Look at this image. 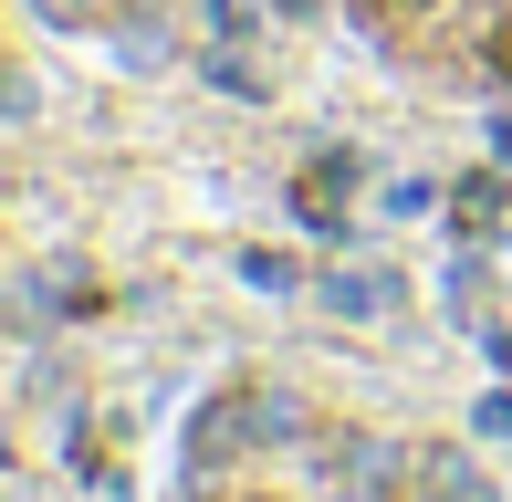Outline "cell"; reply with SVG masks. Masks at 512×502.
I'll return each mask as SVG.
<instances>
[{
  "label": "cell",
  "mask_w": 512,
  "mask_h": 502,
  "mask_svg": "<svg viewBox=\"0 0 512 502\" xmlns=\"http://www.w3.org/2000/svg\"><path fill=\"white\" fill-rule=\"evenodd\" d=\"M324 304H335V314H377L387 283H377V272H335V283H324Z\"/></svg>",
  "instance_id": "52a82bcc"
},
{
  "label": "cell",
  "mask_w": 512,
  "mask_h": 502,
  "mask_svg": "<svg viewBox=\"0 0 512 502\" xmlns=\"http://www.w3.org/2000/svg\"><path fill=\"white\" fill-rule=\"evenodd\" d=\"M251 440H304V398H283V387H251Z\"/></svg>",
  "instance_id": "277c9868"
},
{
  "label": "cell",
  "mask_w": 512,
  "mask_h": 502,
  "mask_svg": "<svg viewBox=\"0 0 512 502\" xmlns=\"http://www.w3.org/2000/svg\"><path fill=\"white\" fill-rule=\"evenodd\" d=\"M471 429H481V440H512V398H481V408H471Z\"/></svg>",
  "instance_id": "9c48e42d"
},
{
  "label": "cell",
  "mask_w": 512,
  "mask_h": 502,
  "mask_svg": "<svg viewBox=\"0 0 512 502\" xmlns=\"http://www.w3.org/2000/svg\"><path fill=\"white\" fill-rule=\"evenodd\" d=\"M418 482H429V502H492V492H481V471L460 461V450H418Z\"/></svg>",
  "instance_id": "3957f363"
},
{
  "label": "cell",
  "mask_w": 512,
  "mask_h": 502,
  "mask_svg": "<svg viewBox=\"0 0 512 502\" xmlns=\"http://www.w3.org/2000/svg\"><path fill=\"white\" fill-rule=\"evenodd\" d=\"M408 11H418V0H408Z\"/></svg>",
  "instance_id": "8fae6325"
},
{
  "label": "cell",
  "mask_w": 512,
  "mask_h": 502,
  "mask_svg": "<svg viewBox=\"0 0 512 502\" xmlns=\"http://www.w3.org/2000/svg\"><path fill=\"white\" fill-rule=\"evenodd\" d=\"M345 482L356 492H398V450L387 440H345Z\"/></svg>",
  "instance_id": "5b68a950"
},
{
  "label": "cell",
  "mask_w": 512,
  "mask_h": 502,
  "mask_svg": "<svg viewBox=\"0 0 512 502\" xmlns=\"http://www.w3.org/2000/svg\"><path fill=\"white\" fill-rule=\"evenodd\" d=\"M230 440L251 450V398H209V408H199V429H189L199 471H220V450H230Z\"/></svg>",
  "instance_id": "7a4b0ae2"
},
{
  "label": "cell",
  "mask_w": 512,
  "mask_h": 502,
  "mask_svg": "<svg viewBox=\"0 0 512 502\" xmlns=\"http://www.w3.org/2000/svg\"><path fill=\"white\" fill-rule=\"evenodd\" d=\"M241 272H251L262 293H293V262H283V251H241Z\"/></svg>",
  "instance_id": "ba28073f"
},
{
  "label": "cell",
  "mask_w": 512,
  "mask_h": 502,
  "mask_svg": "<svg viewBox=\"0 0 512 502\" xmlns=\"http://www.w3.org/2000/svg\"><path fill=\"white\" fill-rule=\"evenodd\" d=\"M42 11H53V21H84V11H95V0H42Z\"/></svg>",
  "instance_id": "30bf717a"
},
{
  "label": "cell",
  "mask_w": 512,
  "mask_h": 502,
  "mask_svg": "<svg viewBox=\"0 0 512 502\" xmlns=\"http://www.w3.org/2000/svg\"><path fill=\"white\" fill-rule=\"evenodd\" d=\"M450 220H460V231H492V220H502V178H460V189H450Z\"/></svg>",
  "instance_id": "8992f818"
},
{
  "label": "cell",
  "mask_w": 512,
  "mask_h": 502,
  "mask_svg": "<svg viewBox=\"0 0 512 502\" xmlns=\"http://www.w3.org/2000/svg\"><path fill=\"white\" fill-rule=\"evenodd\" d=\"M345 178H356V168H345V157H335V168H314L304 189H293V210H304V231L345 241V220H356V210H345Z\"/></svg>",
  "instance_id": "6da1fadb"
}]
</instances>
